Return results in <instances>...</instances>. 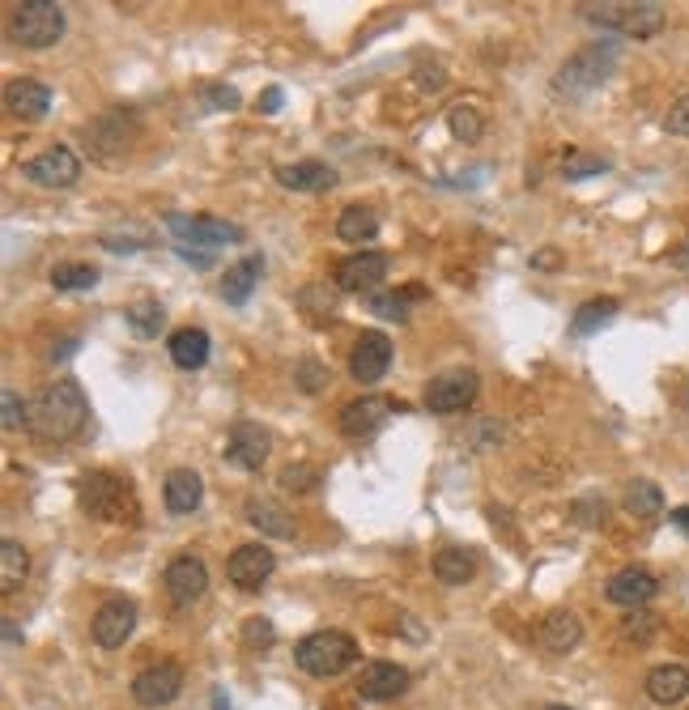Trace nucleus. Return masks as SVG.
<instances>
[{
    "label": "nucleus",
    "instance_id": "f257e3e1",
    "mask_svg": "<svg viewBox=\"0 0 689 710\" xmlns=\"http://www.w3.org/2000/svg\"><path fill=\"white\" fill-rule=\"evenodd\" d=\"M86 417H90V401H86L82 383H77V379H55V383H48V388L35 396L26 430H30L39 443H68L73 434H82Z\"/></svg>",
    "mask_w": 689,
    "mask_h": 710
},
{
    "label": "nucleus",
    "instance_id": "f03ea898",
    "mask_svg": "<svg viewBox=\"0 0 689 710\" xmlns=\"http://www.w3.org/2000/svg\"><path fill=\"white\" fill-rule=\"evenodd\" d=\"M579 17L591 22L604 35L617 39H655L668 22L660 0H600V4H579Z\"/></svg>",
    "mask_w": 689,
    "mask_h": 710
},
{
    "label": "nucleus",
    "instance_id": "7ed1b4c3",
    "mask_svg": "<svg viewBox=\"0 0 689 710\" xmlns=\"http://www.w3.org/2000/svg\"><path fill=\"white\" fill-rule=\"evenodd\" d=\"M617 55H622V43H613V39H596L588 48H579L571 60H562V68L553 73V94L558 99H588V94H596L613 77Z\"/></svg>",
    "mask_w": 689,
    "mask_h": 710
},
{
    "label": "nucleus",
    "instance_id": "20e7f679",
    "mask_svg": "<svg viewBox=\"0 0 689 710\" xmlns=\"http://www.w3.org/2000/svg\"><path fill=\"white\" fill-rule=\"evenodd\" d=\"M77 507L86 510L90 519H102V523H137L141 519L137 490L124 477L107 472V468L77 477Z\"/></svg>",
    "mask_w": 689,
    "mask_h": 710
},
{
    "label": "nucleus",
    "instance_id": "39448f33",
    "mask_svg": "<svg viewBox=\"0 0 689 710\" xmlns=\"http://www.w3.org/2000/svg\"><path fill=\"white\" fill-rule=\"evenodd\" d=\"M295 663L306 676L333 681V676H341L344 668L358 663V643L341 630H315L295 647Z\"/></svg>",
    "mask_w": 689,
    "mask_h": 710
},
{
    "label": "nucleus",
    "instance_id": "423d86ee",
    "mask_svg": "<svg viewBox=\"0 0 689 710\" xmlns=\"http://www.w3.org/2000/svg\"><path fill=\"white\" fill-rule=\"evenodd\" d=\"M9 35L17 48L43 51L64 35V9L55 0H22L9 9Z\"/></svg>",
    "mask_w": 689,
    "mask_h": 710
},
{
    "label": "nucleus",
    "instance_id": "0eeeda50",
    "mask_svg": "<svg viewBox=\"0 0 689 710\" xmlns=\"http://www.w3.org/2000/svg\"><path fill=\"white\" fill-rule=\"evenodd\" d=\"M166 230L184 243V248H222V243H243V226L222 221V217H188V213H166Z\"/></svg>",
    "mask_w": 689,
    "mask_h": 710
},
{
    "label": "nucleus",
    "instance_id": "6e6552de",
    "mask_svg": "<svg viewBox=\"0 0 689 710\" xmlns=\"http://www.w3.org/2000/svg\"><path fill=\"white\" fill-rule=\"evenodd\" d=\"M179 694H184V668L171 660L149 663V668H141V672L133 676V702L146 710L171 707Z\"/></svg>",
    "mask_w": 689,
    "mask_h": 710
},
{
    "label": "nucleus",
    "instance_id": "1a4fd4ad",
    "mask_svg": "<svg viewBox=\"0 0 689 710\" xmlns=\"http://www.w3.org/2000/svg\"><path fill=\"white\" fill-rule=\"evenodd\" d=\"M22 175L35 188H73L82 179V157L68 145H51V150L35 153L30 162H22Z\"/></svg>",
    "mask_w": 689,
    "mask_h": 710
},
{
    "label": "nucleus",
    "instance_id": "9d476101",
    "mask_svg": "<svg viewBox=\"0 0 689 710\" xmlns=\"http://www.w3.org/2000/svg\"><path fill=\"white\" fill-rule=\"evenodd\" d=\"M477 392H481L477 370H443L426 383V408L430 413H464L477 401Z\"/></svg>",
    "mask_w": 689,
    "mask_h": 710
},
{
    "label": "nucleus",
    "instance_id": "9b49d317",
    "mask_svg": "<svg viewBox=\"0 0 689 710\" xmlns=\"http://www.w3.org/2000/svg\"><path fill=\"white\" fill-rule=\"evenodd\" d=\"M133 630H137V605L128 596L102 600L99 609H95V617H90V634H95V643L107 647V651L124 647L133 638Z\"/></svg>",
    "mask_w": 689,
    "mask_h": 710
},
{
    "label": "nucleus",
    "instance_id": "f8f14e48",
    "mask_svg": "<svg viewBox=\"0 0 689 710\" xmlns=\"http://www.w3.org/2000/svg\"><path fill=\"white\" fill-rule=\"evenodd\" d=\"M392 413L396 405L388 396H358V401H349L341 408V434L349 443H366V439H375L388 426Z\"/></svg>",
    "mask_w": 689,
    "mask_h": 710
},
{
    "label": "nucleus",
    "instance_id": "ddd939ff",
    "mask_svg": "<svg viewBox=\"0 0 689 710\" xmlns=\"http://www.w3.org/2000/svg\"><path fill=\"white\" fill-rule=\"evenodd\" d=\"M268 452H273V439H268L264 426H255V421H235V426H230V434H226V459H230L235 468L260 472L264 459H268Z\"/></svg>",
    "mask_w": 689,
    "mask_h": 710
},
{
    "label": "nucleus",
    "instance_id": "4468645a",
    "mask_svg": "<svg viewBox=\"0 0 689 710\" xmlns=\"http://www.w3.org/2000/svg\"><path fill=\"white\" fill-rule=\"evenodd\" d=\"M277 570V554L268 549V545H260V541H251V545H239L230 561H226V579L235 583V587H243V592H260V583L268 579Z\"/></svg>",
    "mask_w": 689,
    "mask_h": 710
},
{
    "label": "nucleus",
    "instance_id": "2eb2a0df",
    "mask_svg": "<svg viewBox=\"0 0 689 710\" xmlns=\"http://www.w3.org/2000/svg\"><path fill=\"white\" fill-rule=\"evenodd\" d=\"M392 366V341L384 332H362L353 341V354H349V375L358 383H379Z\"/></svg>",
    "mask_w": 689,
    "mask_h": 710
},
{
    "label": "nucleus",
    "instance_id": "dca6fc26",
    "mask_svg": "<svg viewBox=\"0 0 689 710\" xmlns=\"http://www.w3.org/2000/svg\"><path fill=\"white\" fill-rule=\"evenodd\" d=\"M404 689H409V672H404L400 663H388V660L366 663V668L358 672V685H353V694H358L362 702H392Z\"/></svg>",
    "mask_w": 689,
    "mask_h": 710
},
{
    "label": "nucleus",
    "instance_id": "f3484780",
    "mask_svg": "<svg viewBox=\"0 0 689 710\" xmlns=\"http://www.w3.org/2000/svg\"><path fill=\"white\" fill-rule=\"evenodd\" d=\"M162 583H166V596L175 605H197L204 596V587H209V570H204V561L197 554H179V558H171Z\"/></svg>",
    "mask_w": 689,
    "mask_h": 710
},
{
    "label": "nucleus",
    "instance_id": "a211bd4d",
    "mask_svg": "<svg viewBox=\"0 0 689 710\" xmlns=\"http://www.w3.org/2000/svg\"><path fill=\"white\" fill-rule=\"evenodd\" d=\"M660 592V583H655V574L651 570H642V566H622L609 583H604V596H609V605H622V609H642L651 596Z\"/></svg>",
    "mask_w": 689,
    "mask_h": 710
},
{
    "label": "nucleus",
    "instance_id": "6ab92c4d",
    "mask_svg": "<svg viewBox=\"0 0 689 710\" xmlns=\"http://www.w3.org/2000/svg\"><path fill=\"white\" fill-rule=\"evenodd\" d=\"M4 111H9L13 119L39 124L51 111V90L43 81H35V77H13V81L4 86Z\"/></svg>",
    "mask_w": 689,
    "mask_h": 710
},
{
    "label": "nucleus",
    "instance_id": "aec40b11",
    "mask_svg": "<svg viewBox=\"0 0 689 710\" xmlns=\"http://www.w3.org/2000/svg\"><path fill=\"white\" fill-rule=\"evenodd\" d=\"M337 286L349 290V294H362V290H375L384 277H388V255L384 252H358V255H344L337 264Z\"/></svg>",
    "mask_w": 689,
    "mask_h": 710
},
{
    "label": "nucleus",
    "instance_id": "412c9836",
    "mask_svg": "<svg viewBox=\"0 0 689 710\" xmlns=\"http://www.w3.org/2000/svg\"><path fill=\"white\" fill-rule=\"evenodd\" d=\"M273 175H277V183H281L286 192H333V188H337V170H333L328 162H315V157H306V162H286V166H277Z\"/></svg>",
    "mask_w": 689,
    "mask_h": 710
},
{
    "label": "nucleus",
    "instance_id": "4be33fe9",
    "mask_svg": "<svg viewBox=\"0 0 689 710\" xmlns=\"http://www.w3.org/2000/svg\"><path fill=\"white\" fill-rule=\"evenodd\" d=\"M642 689H647V698L655 707H681L689 698V668L686 663H655L647 672Z\"/></svg>",
    "mask_w": 689,
    "mask_h": 710
},
{
    "label": "nucleus",
    "instance_id": "5701e85b",
    "mask_svg": "<svg viewBox=\"0 0 689 710\" xmlns=\"http://www.w3.org/2000/svg\"><path fill=\"white\" fill-rule=\"evenodd\" d=\"M579 638H584V621H579L571 609H553L541 621V634H537V643H541L549 656H566V651H575Z\"/></svg>",
    "mask_w": 689,
    "mask_h": 710
},
{
    "label": "nucleus",
    "instance_id": "b1692460",
    "mask_svg": "<svg viewBox=\"0 0 689 710\" xmlns=\"http://www.w3.org/2000/svg\"><path fill=\"white\" fill-rule=\"evenodd\" d=\"M200 498H204V481H200V472L192 468H171L166 472V481H162V503L171 515H192L200 507Z\"/></svg>",
    "mask_w": 689,
    "mask_h": 710
},
{
    "label": "nucleus",
    "instance_id": "393cba45",
    "mask_svg": "<svg viewBox=\"0 0 689 710\" xmlns=\"http://www.w3.org/2000/svg\"><path fill=\"white\" fill-rule=\"evenodd\" d=\"M247 523L255 528V532H264V536H277V541H290L295 536V519H290V510L281 507V503H273V498H247Z\"/></svg>",
    "mask_w": 689,
    "mask_h": 710
},
{
    "label": "nucleus",
    "instance_id": "a878e982",
    "mask_svg": "<svg viewBox=\"0 0 689 710\" xmlns=\"http://www.w3.org/2000/svg\"><path fill=\"white\" fill-rule=\"evenodd\" d=\"M166 350H171V362H175L179 370H200V366L209 362L213 341H209V332H204V328H179V332H171Z\"/></svg>",
    "mask_w": 689,
    "mask_h": 710
},
{
    "label": "nucleus",
    "instance_id": "bb28decb",
    "mask_svg": "<svg viewBox=\"0 0 689 710\" xmlns=\"http://www.w3.org/2000/svg\"><path fill=\"white\" fill-rule=\"evenodd\" d=\"M379 234V213L375 208H366V204H349L341 208V217H337V239L341 243H371Z\"/></svg>",
    "mask_w": 689,
    "mask_h": 710
},
{
    "label": "nucleus",
    "instance_id": "cd10ccee",
    "mask_svg": "<svg viewBox=\"0 0 689 710\" xmlns=\"http://www.w3.org/2000/svg\"><path fill=\"white\" fill-rule=\"evenodd\" d=\"M260 272H264V259L260 255H247L239 259L235 268H226V281H222V299L230 306H243L251 299V290H255V281H260Z\"/></svg>",
    "mask_w": 689,
    "mask_h": 710
},
{
    "label": "nucleus",
    "instance_id": "c85d7f7f",
    "mask_svg": "<svg viewBox=\"0 0 689 710\" xmlns=\"http://www.w3.org/2000/svg\"><path fill=\"white\" fill-rule=\"evenodd\" d=\"M473 574H477V554L473 549H443L435 558V579L447 583V587H464Z\"/></svg>",
    "mask_w": 689,
    "mask_h": 710
},
{
    "label": "nucleus",
    "instance_id": "c756f323",
    "mask_svg": "<svg viewBox=\"0 0 689 710\" xmlns=\"http://www.w3.org/2000/svg\"><path fill=\"white\" fill-rule=\"evenodd\" d=\"M622 507L630 510L635 519H660L664 515V490L655 485V481H630L626 485V498H622Z\"/></svg>",
    "mask_w": 689,
    "mask_h": 710
},
{
    "label": "nucleus",
    "instance_id": "7c9ffc66",
    "mask_svg": "<svg viewBox=\"0 0 689 710\" xmlns=\"http://www.w3.org/2000/svg\"><path fill=\"white\" fill-rule=\"evenodd\" d=\"M30 574V554L17 545V541H4L0 545V592L13 596Z\"/></svg>",
    "mask_w": 689,
    "mask_h": 710
},
{
    "label": "nucleus",
    "instance_id": "2f4dec72",
    "mask_svg": "<svg viewBox=\"0 0 689 710\" xmlns=\"http://www.w3.org/2000/svg\"><path fill=\"white\" fill-rule=\"evenodd\" d=\"M51 286L55 290H95L99 286V268L86 259H64L51 268Z\"/></svg>",
    "mask_w": 689,
    "mask_h": 710
},
{
    "label": "nucleus",
    "instance_id": "473e14b6",
    "mask_svg": "<svg viewBox=\"0 0 689 710\" xmlns=\"http://www.w3.org/2000/svg\"><path fill=\"white\" fill-rule=\"evenodd\" d=\"M613 315H617V299H591V303H584L575 310L571 332H575V337H591V332H600Z\"/></svg>",
    "mask_w": 689,
    "mask_h": 710
},
{
    "label": "nucleus",
    "instance_id": "72a5a7b5",
    "mask_svg": "<svg viewBox=\"0 0 689 710\" xmlns=\"http://www.w3.org/2000/svg\"><path fill=\"white\" fill-rule=\"evenodd\" d=\"M124 319H128V328H133L137 337H158L162 324H166V310H162L158 299H137V303L124 310Z\"/></svg>",
    "mask_w": 689,
    "mask_h": 710
},
{
    "label": "nucleus",
    "instance_id": "f704fd0d",
    "mask_svg": "<svg viewBox=\"0 0 689 710\" xmlns=\"http://www.w3.org/2000/svg\"><path fill=\"white\" fill-rule=\"evenodd\" d=\"M447 128H451V137H460V141H477V137L486 132V119H481V111H477L473 102H455V106L447 111Z\"/></svg>",
    "mask_w": 689,
    "mask_h": 710
},
{
    "label": "nucleus",
    "instance_id": "c9c22d12",
    "mask_svg": "<svg viewBox=\"0 0 689 710\" xmlns=\"http://www.w3.org/2000/svg\"><path fill=\"white\" fill-rule=\"evenodd\" d=\"M239 638H243V647H251V651H264V647L277 643V625L268 617H247L243 625H239Z\"/></svg>",
    "mask_w": 689,
    "mask_h": 710
},
{
    "label": "nucleus",
    "instance_id": "e433bc0d",
    "mask_svg": "<svg viewBox=\"0 0 689 710\" xmlns=\"http://www.w3.org/2000/svg\"><path fill=\"white\" fill-rule=\"evenodd\" d=\"M281 485L290 494H311L315 485H324V472L315 464H290V468H281Z\"/></svg>",
    "mask_w": 689,
    "mask_h": 710
},
{
    "label": "nucleus",
    "instance_id": "4c0bfd02",
    "mask_svg": "<svg viewBox=\"0 0 689 710\" xmlns=\"http://www.w3.org/2000/svg\"><path fill=\"white\" fill-rule=\"evenodd\" d=\"M366 306H371V315H379V319H396V324L409 319V294H371Z\"/></svg>",
    "mask_w": 689,
    "mask_h": 710
},
{
    "label": "nucleus",
    "instance_id": "58836bf2",
    "mask_svg": "<svg viewBox=\"0 0 689 710\" xmlns=\"http://www.w3.org/2000/svg\"><path fill=\"white\" fill-rule=\"evenodd\" d=\"M295 383H298V392L315 396V392L328 383V366H320L315 357H302V362L295 366Z\"/></svg>",
    "mask_w": 689,
    "mask_h": 710
},
{
    "label": "nucleus",
    "instance_id": "ea45409f",
    "mask_svg": "<svg viewBox=\"0 0 689 710\" xmlns=\"http://www.w3.org/2000/svg\"><path fill=\"white\" fill-rule=\"evenodd\" d=\"M655 630H660V617H655V612L635 609L626 621H622V634H626L630 643H651V638H655Z\"/></svg>",
    "mask_w": 689,
    "mask_h": 710
},
{
    "label": "nucleus",
    "instance_id": "a19ab883",
    "mask_svg": "<svg viewBox=\"0 0 689 710\" xmlns=\"http://www.w3.org/2000/svg\"><path fill=\"white\" fill-rule=\"evenodd\" d=\"M604 170H609V162L604 157H591V153H571L562 162V175L566 179H588V175H604Z\"/></svg>",
    "mask_w": 689,
    "mask_h": 710
},
{
    "label": "nucleus",
    "instance_id": "79ce46f5",
    "mask_svg": "<svg viewBox=\"0 0 689 710\" xmlns=\"http://www.w3.org/2000/svg\"><path fill=\"white\" fill-rule=\"evenodd\" d=\"M26 421H30V408L17 401L13 388H4V392H0V426H4V430H17V426H26Z\"/></svg>",
    "mask_w": 689,
    "mask_h": 710
},
{
    "label": "nucleus",
    "instance_id": "37998d69",
    "mask_svg": "<svg viewBox=\"0 0 689 710\" xmlns=\"http://www.w3.org/2000/svg\"><path fill=\"white\" fill-rule=\"evenodd\" d=\"M664 128L673 137H689V94H681V99L664 111Z\"/></svg>",
    "mask_w": 689,
    "mask_h": 710
},
{
    "label": "nucleus",
    "instance_id": "c03bdc74",
    "mask_svg": "<svg viewBox=\"0 0 689 710\" xmlns=\"http://www.w3.org/2000/svg\"><path fill=\"white\" fill-rule=\"evenodd\" d=\"M204 102L213 111H235L239 106V90H230V86H204Z\"/></svg>",
    "mask_w": 689,
    "mask_h": 710
},
{
    "label": "nucleus",
    "instance_id": "a18cd8bd",
    "mask_svg": "<svg viewBox=\"0 0 689 710\" xmlns=\"http://www.w3.org/2000/svg\"><path fill=\"white\" fill-rule=\"evenodd\" d=\"M575 515H579V523H600L604 519V503L584 498V503H575Z\"/></svg>",
    "mask_w": 689,
    "mask_h": 710
},
{
    "label": "nucleus",
    "instance_id": "49530a36",
    "mask_svg": "<svg viewBox=\"0 0 689 710\" xmlns=\"http://www.w3.org/2000/svg\"><path fill=\"white\" fill-rule=\"evenodd\" d=\"M281 102H286V94H281L277 86H268V90L260 94V115H277V111H281Z\"/></svg>",
    "mask_w": 689,
    "mask_h": 710
},
{
    "label": "nucleus",
    "instance_id": "de8ad7c7",
    "mask_svg": "<svg viewBox=\"0 0 689 710\" xmlns=\"http://www.w3.org/2000/svg\"><path fill=\"white\" fill-rule=\"evenodd\" d=\"M443 68H430V73H426V68H422V77H417V86H422V90H443Z\"/></svg>",
    "mask_w": 689,
    "mask_h": 710
},
{
    "label": "nucleus",
    "instance_id": "09e8293b",
    "mask_svg": "<svg viewBox=\"0 0 689 710\" xmlns=\"http://www.w3.org/2000/svg\"><path fill=\"white\" fill-rule=\"evenodd\" d=\"M175 252H179V259H188V264H197V268H209V264H213V255L209 252H192V248H184V243H179Z\"/></svg>",
    "mask_w": 689,
    "mask_h": 710
},
{
    "label": "nucleus",
    "instance_id": "8fccbe9b",
    "mask_svg": "<svg viewBox=\"0 0 689 710\" xmlns=\"http://www.w3.org/2000/svg\"><path fill=\"white\" fill-rule=\"evenodd\" d=\"M558 259H562L558 252H537V255H533V268H553Z\"/></svg>",
    "mask_w": 689,
    "mask_h": 710
},
{
    "label": "nucleus",
    "instance_id": "3c124183",
    "mask_svg": "<svg viewBox=\"0 0 689 710\" xmlns=\"http://www.w3.org/2000/svg\"><path fill=\"white\" fill-rule=\"evenodd\" d=\"M668 519H673V523H677V528H681V532L689 536V507H677L673 515H668Z\"/></svg>",
    "mask_w": 689,
    "mask_h": 710
},
{
    "label": "nucleus",
    "instance_id": "603ef678",
    "mask_svg": "<svg viewBox=\"0 0 689 710\" xmlns=\"http://www.w3.org/2000/svg\"><path fill=\"white\" fill-rule=\"evenodd\" d=\"M668 259H673L677 268H689V243H681V248H677V252L668 255Z\"/></svg>",
    "mask_w": 689,
    "mask_h": 710
},
{
    "label": "nucleus",
    "instance_id": "864d4df0",
    "mask_svg": "<svg viewBox=\"0 0 689 710\" xmlns=\"http://www.w3.org/2000/svg\"><path fill=\"white\" fill-rule=\"evenodd\" d=\"M4 643L17 647V625H13V617H4Z\"/></svg>",
    "mask_w": 689,
    "mask_h": 710
},
{
    "label": "nucleus",
    "instance_id": "5fc2aeb1",
    "mask_svg": "<svg viewBox=\"0 0 689 710\" xmlns=\"http://www.w3.org/2000/svg\"><path fill=\"white\" fill-rule=\"evenodd\" d=\"M213 710H230V707H226V698H222V694L213 698Z\"/></svg>",
    "mask_w": 689,
    "mask_h": 710
},
{
    "label": "nucleus",
    "instance_id": "6e6d98bb",
    "mask_svg": "<svg viewBox=\"0 0 689 710\" xmlns=\"http://www.w3.org/2000/svg\"><path fill=\"white\" fill-rule=\"evenodd\" d=\"M544 710H571V707H558V702H549V707H544Z\"/></svg>",
    "mask_w": 689,
    "mask_h": 710
}]
</instances>
